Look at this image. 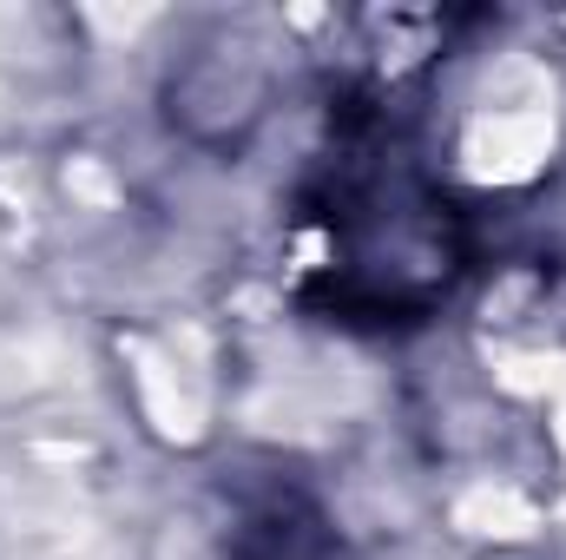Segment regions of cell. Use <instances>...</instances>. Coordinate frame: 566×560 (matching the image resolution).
Listing matches in <instances>:
<instances>
[{
	"label": "cell",
	"mask_w": 566,
	"mask_h": 560,
	"mask_svg": "<svg viewBox=\"0 0 566 560\" xmlns=\"http://www.w3.org/2000/svg\"><path fill=\"white\" fill-rule=\"evenodd\" d=\"M310 225L323 231V258L303 297L336 323H422L428 310L448 303L468 265L454 205L382 113H363L336 133V152L310 198Z\"/></svg>",
	"instance_id": "obj_1"
},
{
	"label": "cell",
	"mask_w": 566,
	"mask_h": 560,
	"mask_svg": "<svg viewBox=\"0 0 566 560\" xmlns=\"http://www.w3.org/2000/svg\"><path fill=\"white\" fill-rule=\"evenodd\" d=\"M231 560H336V541H329L323 508L303 488H277L244 515Z\"/></svg>",
	"instance_id": "obj_2"
}]
</instances>
